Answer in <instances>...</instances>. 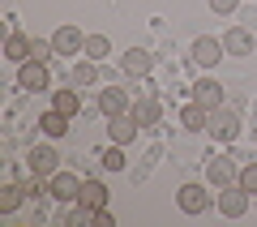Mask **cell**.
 <instances>
[{"mask_svg": "<svg viewBox=\"0 0 257 227\" xmlns=\"http://www.w3.org/2000/svg\"><path fill=\"white\" fill-rule=\"evenodd\" d=\"M22 197H26V189H22V184H5V189H0V210H5V214H13V210L22 206Z\"/></svg>", "mask_w": 257, "mask_h": 227, "instance_id": "cell-23", "label": "cell"}, {"mask_svg": "<svg viewBox=\"0 0 257 227\" xmlns=\"http://www.w3.org/2000/svg\"><path fill=\"white\" fill-rule=\"evenodd\" d=\"M214 206H219V214L223 218H240L248 210V189L240 180H231V184H223L219 189V201H214Z\"/></svg>", "mask_w": 257, "mask_h": 227, "instance_id": "cell-1", "label": "cell"}, {"mask_svg": "<svg viewBox=\"0 0 257 227\" xmlns=\"http://www.w3.org/2000/svg\"><path fill=\"white\" fill-rule=\"evenodd\" d=\"M107 197H111V193H107V184H103V180H82V197H77V201L103 210V206H107Z\"/></svg>", "mask_w": 257, "mask_h": 227, "instance_id": "cell-19", "label": "cell"}, {"mask_svg": "<svg viewBox=\"0 0 257 227\" xmlns=\"http://www.w3.org/2000/svg\"><path fill=\"white\" fill-rule=\"evenodd\" d=\"M133 107V99H128V90H120V86H103L99 90V111L103 116H120V111Z\"/></svg>", "mask_w": 257, "mask_h": 227, "instance_id": "cell-8", "label": "cell"}, {"mask_svg": "<svg viewBox=\"0 0 257 227\" xmlns=\"http://www.w3.org/2000/svg\"><path fill=\"white\" fill-rule=\"evenodd\" d=\"M128 116L138 120L142 129H146V125H159V116H163V107L155 103V94H138V99H133V107H128Z\"/></svg>", "mask_w": 257, "mask_h": 227, "instance_id": "cell-12", "label": "cell"}, {"mask_svg": "<svg viewBox=\"0 0 257 227\" xmlns=\"http://www.w3.org/2000/svg\"><path fill=\"white\" fill-rule=\"evenodd\" d=\"M111 223H116V218L107 214V206H103V210H94V227H111Z\"/></svg>", "mask_w": 257, "mask_h": 227, "instance_id": "cell-28", "label": "cell"}, {"mask_svg": "<svg viewBox=\"0 0 257 227\" xmlns=\"http://www.w3.org/2000/svg\"><path fill=\"white\" fill-rule=\"evenodd\" d=\"M206 133H210L214 142H236V137H240V116H236V111H227V107H214Z\"/></svg>", "mask_w": 257, "mask_h": 227, "instance_id": "cell-2", "label": "cell"}, {"mask_svg": "<svg viewBox=\"0 0 257 227\" xmlns=\"http://www.w3.org/2000/svg\"><path fill=\"white\" fill-rule=\"evenodd\" d=\"M103 167H107V172H124V146L111 142L107 150H103Z\"/></svg>", "mask_w": 257, "mask_h": 227, "instance_id": "cell-24", "label": "cell"}, {"mask_svg": "<svg viewBox=\"0 0 257 227\" xmlns=\"http://www.w3.org/2000/svg\"><path fill=\"white\" fill-rule=\"evenodd\" d=\"M240 184H244L248 193H257V163H248V167H240Z\"/></svg>", "mask_w": 257, "mask_h": 227, "instance_id": "cell-26", "label": "cell"}, {"mask_svg": "<svg viewBox=\"0 0 257 227\" xmlns=\"http://www.w3.org/2000/svg\"><path fill=\"white\" fill-rule=\"evenodd\" d=\"M223 52H227V47H223V39H210V35H202L197 43H193V60L202 64V69H214V64L223 60Z\"/></svg>", "mask_w": 257, "mask_h": 227, "instance_id": "cell-7", "label": "cell"}, {"mask_svg": "<svg viewBox=\"0 0 257 227\" xmlns=\"http://www.w3.org/2000/svg\"><path fill=\"white\" fill-rule=\"evenodd\" d=\"M69 223H73V227H94V206L73 201V214H69Z\"/></svg>", "mask_w": 257, "mask_h": 227, "instance_id": "cell-25", "label": "cell"}, {"mask_svg": "<svg viewBox=\"0 0 257 227\" xmlns=\"http://www.w3.org/2000/svg\"><path fill=\"white\" fill-rule=\"evenodd\" d=\"M193 99L202 103L206 111H214V107H223V86L214 82V77H202V82L193 86Z\"/></svg>", "mask_w": 257, "mask_h": 227, "instance_id": "cell-14", "label": "cell"}, {"mask_svg": "<svg viewBox=\"0 0 257 227\" xmlns=\"http://www.w3.org/2000/svg\"><path fill=\"white\" fill-rule=\"evenodd\" d=\"M30 47H35V39H26V35H18V30H9V39H5V56H9L13 64L35 60V56H30Z\"/></svg>", "mask_w": 257, "mask_h": 227, "instance_id": "cell-15", "label": "cell"}, {"mask_svg": "<svg viewBox=\"0 0 257 227\" xmlns=\"http://www.w3.org/2000/svg\"><path fill=\"white\" fill-rule=\"evenodd\" d=\"M223 47H227V56H248L253 52V35H248L244 26H231L227 35H223Z\"/></svg>", "mask_w": 257, "mask_h": 227, "instance_id": "cell-16", "label": "cell"}, {"mask_svg": "<svg viewBox=\"0 0 257 227\" xmlns=\"http://www.w3.org/2000/svg\"><path fill=\"white\" fill-rule=\"evenodd\" d=\"M47 60H26V64H18V86L22 90H47Z\"/></svg>", "mask_w": 257, "mask_h": 227, "instance_id": "cell-5", "label": "cell"}, {"mask_svg": "<svg viewBox=\"0 0 257 227\" xmlns=\"http://www.w3.org/2000/svg\"><path fill=\"white\" fill-rule=\"evenodd\" d=\"M26 159H30V172H39V176H56L60 172V155H56L52 146H35Z\"/></svg>", "mask_w": 257, "mask_h": 227, "instance_id": "cell-11", "label": "cell"}, {"mask_svg": "<svg viewBox=\"0 0 257 227\" xmlns=\"http://www.w3.org/2000/svg\"><path fill=\"white\" fill-rule=\"evenodd\" d=\"M52 43H56V56H82L86 35L73 26V22H64V26H56V30H52Z\"/></svg>", "mask_w": 257, "mask_h": 227, "instance_id": "cell-3", "label": "cell"}, {"mask_svg": "<svg viewBox=\"0 0 257 227\" xmlns=\"http://www.w3.org/2000/svg\"><path fill=\"white\" fill-rule=\"evenodd\" d=\"M94 82H99V64H94L90 56L77 60V64H73V86H94Z\"/></svg>", "mask_w": 257, "mask_h": 227, "instance_id": "cell-21", "label": "cell"}, {"mask_svg": "<svg viewBox=\"0 0 257 227\" xmlns=\"http://www.w3.org/2000/svg\"><path fill=\"white\" fill-rule=\"evenodd\" d=\"M107 52H111V39H107V35H86L82 56H90V60H103Z\"/></svg>", "mask_w": 257, "mask_h": 227, "instance_id": "cell-22", "label": "cell"}, {"mask_svg": "<svg viewBox=\"0 0 257 227\" xmlns=\"http://www.w3.org/2000/svg\"><path fill=\"white\" fill-rule=\"evenodd\" d=\"M69 120H73V116H64V111L47 107L43 116H39V129H43L47 137H64V133H69Z\"/></svg>", "mask_w": 257, "mask_h": 227, "instance_id": "cell-17", "label": "cell"}, {"mask_svg": "<svg viewBox=\"0 0 257 227\" xmlns=\"http://www.w3.org/2000/svg\"><path fill=\"white\" fill-rule=\"evenodd\" d=\"M138 120H133V116H128V111H120V116H107V137H111V142H116V146H128V142H138Z\"/></svg>", "mask_w": 257, "mask_h": 227, "instance_id": "cell-6", "label": "cell"}, {"mask_svg": "<svg viewBox=\"0 0 257 227\" xmlns=\"http://www.w3.org/2000/svg\"><path fill=\"white\" fill-rule=\"evenodd\" d=\"M236 5H240V0H210L214 13H236Z\"/></svg>", "mask_w": 257, "mask_h": 227, "instance_id": "cell-27", "label": "cell"}, {"mask_svg": "<svg viewBox=\"0 0 257 227\" xmlns=\"http://www.w3.org/2000/svg\"><path fill=\"white\" fill-rule=\"evenodd\" d=\"M206 180L223 189V184L240 180V163H236V159H210V163H206Z\"/></svg>", "mask_w": 257, "mask_h": 227, "instance_id": "cell-10", "label": "cell"}, {"mask_svg": "<svg viewBox=\"0 0 257 227\" xmlns=\"http://www.w3.org/2000/svg\"><path fill=\"white\" fill-rule=\"evenodd\" d=\"M176 206H180L184 214H206V210H210V193H206L202 184H180V189H176Z\"/></svg>", "mask_w": 257, "mask_h": 227, "instance_id": "cell-4", "label": "cell"}, {"mask_svg": "<svg viewBox=\"0 0 257 227\" xmlns=\"http://www.w3.org/2000/svg\"><path fill=\"white\" fill-rule=\"evenodd\" d=\"M52 197L56 201H77L82 197V180H77L73 172H56L52 176Z\"/></svg>", "mask_w": 257, "mask_h": 227, "instance_id": "cell-13", "label": "cell"}, {"mask_svg": "<svg viewBox=\"0 0 257 227\" xmlns=\"http://www.w3.org/2000/svg\"><path fill=\"white\" fill-rule=\"evenodd\" d=\"M120 69H124L128 77H146V73L155 69V56H150L146 47H128V52L120 56Z\"/></svg>", "mask_w": 257, "mask_h": 227, "instance_id": "cell-9", "label": "cell"}, {"mask_svg": "<svg viewBox=\"0 0 257 227\" xmlns=\"http://www.w3.org/2000/svg\"><path fill=\"white\" fill-rule=\"evenodd\" d=\"M180 125H184V129H189V133H202V129H206V125H210V111H206V107H202V103H197V99H193V103H189V107H184V111H180Z\"/></svg>", "mask_w": 257, "mask_h": 227, "instance_id": "cell-18", "label": "cell"}, {"mask_svg": "<svg viewBox=\"0 0 257 227\" xmlns=\"http://www.w3.org/2000/svg\"><path fill=\"white\" fill-rule=\"evenodd\" d=\"M52 107H56V111H64V116H77V111H82V94H77L73 86H64V90H56V94H52Z\"/></svg>", "mask_w": 257, "mask_h": 227, "instance_id": "cell-20", "label": "cell"}]
</instances>
